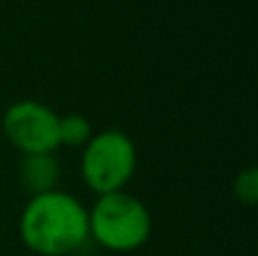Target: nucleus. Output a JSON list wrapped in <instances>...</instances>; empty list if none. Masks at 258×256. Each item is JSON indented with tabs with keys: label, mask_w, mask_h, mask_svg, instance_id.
I'll return each mask as SVG.
<instances>
[{
	"label": "nucleus",
	"mask_w": 258,
	"mask_h": 256,
	"mask_svg": "<svg viewBox=\"0 0 258 256\" xmlns=\"http://www.w3.org/2000/svg\"><path fill=\"white\" fill-rule=\"evenodd\" d=\"M233 195L242 204H256L258 200V172L256 168H245L233 179Z\"/></svg>",
	"instance_id": "nucleus-7"
},
{
	"label": "nucleus",
	"mask_w": 258,
	"mask_h": 256,
	"mask_svg": "<svg viewBox=\"0 0 258 256\" xmlns=\"http://www.w3.org/2000/svg\"><path fill=\"white\" fill-rule=\"evenodd\" d=\"M91 136H93L91 122L82 113H68V116L59 118V145L80 148V145L89 143Z\"/></svg>",
	"instance_id": "nucleus-6"
},
{
	"label": "nucleus",
	"mask_w": 258,
	"mask_h": 256,
	"mask_svg": "<svg viewBox=\"0 0 258 256\" xmlns=\"http://www.w3.org/2000/svg\"><path fill=\"white\" fill-rule=\"evenodd\" d=\"M21 240L39 256H68L89 238V213L73 195L50 190L34 195L21 216Z\"/></svg>",
	"instance_id": "nucleus-1"
},
{
	"label": "nucleus",
	"mask_w": 258,
	"mask_h": 256,
	"mask_svg": "<svg viewBox=\"0 0 258 256\" xmlns=\"http://www.w3.org/2000/svg\"><path fill=\"white\" fill-rule=\"evenodd\" d=\"M3 132L23 154H52L59 148V116L36 100L9 104L3 116Z\"/></svg>",
	"instance_id": "nucleus-4"
},
{
	"label": "nucleus",
	"mask_w": 258,
	"mask_h": 256,
	"mask_svg": "<svg viewBox=\"0 0 258 256\" xmlns=\"http://www.w3.org/2000/svg\"><path fill=\"white\" fill-rule=\"evenodd\" d=\"M136 172V145L125 132L104 130L91 136L82 154V177L98 195L118 193Z\"/></svg>",
	"instance_id": "nucleus-3"
},
{
	"label": "nucleus",
	"mask_w": 258,
	"mask_h": 256,
	"mask_svg": "<svg viewBox=\"0 0 258 256\" xmlns=\"http://www.w3.org/2000/svg\"><path fill=\"white\" fill-rule=\"evenodd\" d=\"M152 234V218L138 198L118 190L100 195L89 213V236L111 252H134Z\"/></svg>",
	"instance_id": "nucleus-2"
},
{
	"label": "nucleus",
	"mask_w": 258,
	"mask_h": 256,
	"mask_svg": "<svg viewBox=\"0 0 258 256\" xmlns=\"http://www.w3.org/2000/svg\"><path fill=\"white\" fill-rule=\"evenodd\" d=\"M59 163L52 154H23L21 163H18V179L21 186L27 193L34 195H43L50 190H57L59 181Z\"/></svg>",
	"instance_id": "nucleus-5"
}]
</instances>
